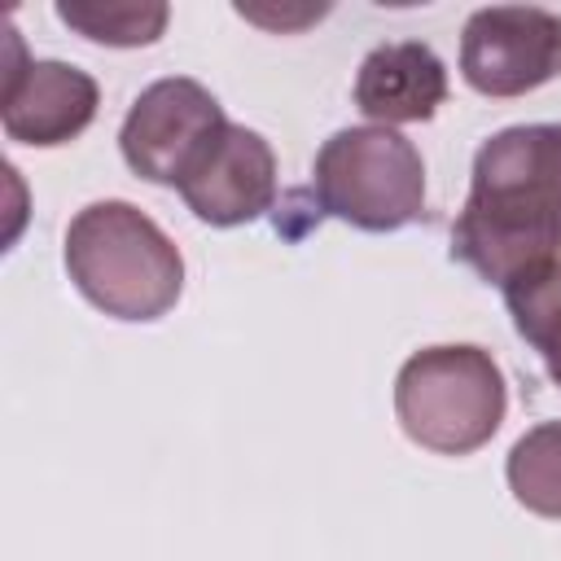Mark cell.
<instances>
[{"mask_svg":"<svg viewBox=\"0 0 561 561\" xmlns=\"http://www.w3.org/2000/svg\"><path fill=\"white\" fill-rule=\"evenodd\" d=\"M561 254V123L504 127L473 153L451 259L486 285H517Z\"/></svg>","mask_w":561,"mask_h":561,"instance_id":"6da1fadb","label":"cell"},{"mask_svg":"<svg viewBox=\"0 0 561 561\" xmlns=\"http://www.w3.org/2000/svg\"><path fill=\"white\" fill-rule=\"evenodd\" d=\"M66 272L75 289L114 320H158L184 289L175 241L131 202H92L66 228Z\"/></svg>","mask_w":561,"mask_h":561,"instance_id":"7a4b0ae2","label":"cell"},{"mask_svg":"<svg viewBox=\"0 0 561 561\" xmlns=\"http://www.w3.org/2000/svg\"><path fill=\"white\" fill-rule=\"evenodd\" d=\"M508 408L500 364L482 346H425L394 377L403 434L438 456H469L495 438Z\"/></svg>","mask_w":561,"mask_h":561,"instance_id":"3957f363","label":"cell"},{"mask_svg":"<svg viewBox=\"0 0 561 561\" xmlns=\"http://www.w3.org/2000/svg\"><path fill=\"white\" fill-rule=\"evenodd\" d=\"M311 188L333 219L364 232H394L425 210V162L390 127H342L320 145Z\"/></svg>","mask_w":561,"mask_h":561,"instance_id":"277c9868","label":"cell"},{"mask_svg":"<svg viewBox=\"0 0 561 561\" xmlns=\"http://www.w3.org/2000/svg\"><path fill=\"white\" fill-rule=\"evenodd\" d=\"M228 118L224 105L202 88L197 79H158L149 83L118 131L127 167L149 184H184L188 171L210 153V145L224 136Z\"/></svg>","mask_w":561,"mask_h":561,"instance_id":"5b68a950","label":"cell"},{"mask_svg":"<svg viewBox=\"0 0 561 561\" xmlns=\"http://www.w3.org/2000/svg\"><path fill=\"white\" fill-rule=\"evenodd\" d=\"M460 75L482 96H526L561 75V18L535 4H491L469 13Z\"/></svg>","mask_w":561,"mask_h":561,"instance_id":"8992f818","label":"cell"},{"mask_svg":"<svg viewBox=\"0 0 561 561\" xmlns=\"http://www.w3.org/2000/svg\"><path fill=\"white\" fill-rule=\"evenodd\" d=\"M180 197L202 224H215V228H237L259 219L276 197L272 145L259 131L228 123L224 136L210 145V153L180 184Z\"/></svg>","mask_w":561,"mask_h":561,"instance_id":"52a82bcc","label":"cell"},{"mask_svg":"<svg viewBox=\"0 0 561 561\" xmlns=\"http://www.w3.org/2000/svg\"><path fill=\"white\" fill-rule=\"evenodd\" d=\"M96 79L66 61H18L4 75L0 123L18 145H66L96 118Z\"/></svg>","mask_w":561,"mask_h":561,"instance_id":"ba28073f","label":"cell"},{"mask_svg":"<svg viewBox=\"0 0 561 561\" xmlns=\"http://www.w3.org/2000/svg\"><path fill=\"white\" fill-rule=\"evenodd\" d=\"M447 101V70L438 53L421 39L377 44L355 75V105L359 114L390 123H425Z\"/></svg>","mask_w":561,"mask_h":561,"instance_id":"9c48e42d","label":"cell"},{"mask_svg":"<svg viewBox=\"0 0 561 561\" xmlns=\"http://www.w3.org/2000/svg\"><path fill=\"white\" fill-rule=\"evenodd\" d=\"M504 478L522 508L539 517H561V421L526 430L508 451Z\"/></svg>","mask_w":561,"mask_h":561,"instance_id":"30bf717a","label":"cell"},{"mask_svg":"<svg viewBox=\"0 0 561 561\" xmlns=\"http://www.w3.org/2000/svg\"><path fill=\"white\" fill-rule=\"evenodd\" d=\"M513 329L526 337V346L543 359L548 377L561 386V263L517 280L504 289Z\"/></svg>","mask_w":561,"mask_h":561,"instance_id":"8fae6325","label":"cell"},{"mask_svg":"<svg viewBox=\"0 0 561 561\" xmlns=\"http://www.w3.org/2000/svg\"><path fill=\"white\" fill-rule=\"evenodd\" d=\"M57 18L79 31L83 39L114 44V48H136L153 44L171 18L167 4H57Z\"/></svg>","mask_w":561,"mask_h":561,"instance_id":"7c38bea8","label":"cell"}]
</instances>
